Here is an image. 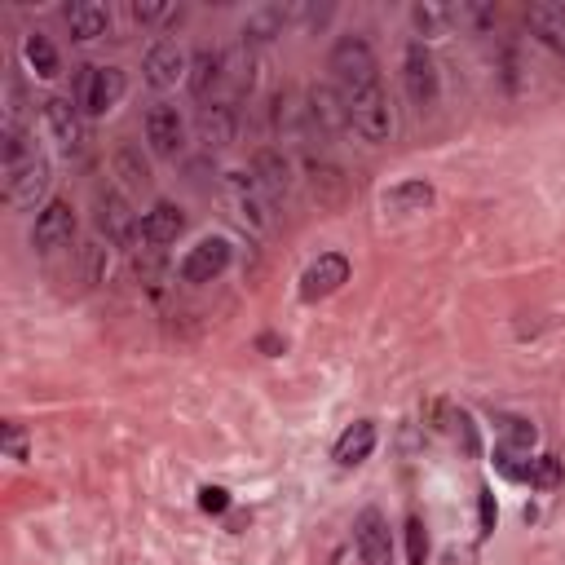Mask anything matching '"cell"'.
Here are the masks:
<instances>
[{"label":"cell","mask_w":565,"mask_h":565,"mask_svg":"<svg viewBox=\"0 0 565 565\" xmlns=\"http://www.w3.org/2000/svg\"><path fill=\"white\" fill-rule=\"evenodd\" d=\"M332 80L340 98H358V93L376 89L380 84V67H376V53L362 36H340L332 49Z\"/></svg>","instance_id":"6da1fadb"},{"label":"cell","mask_w":565,"mask_h":565,"mask_svg":"<svg viewBox=\"0 0 565 565\" xmlns=\"http://www.w3.org/2000/svg\"><path fill=\"white\" fill-rule=\"evenodd\" d=\"M221 199H226L230 217L239 221L243 230L265 234L274 226V199L261 190V181L252 173H226L221 177Z\"/></svg>","instance_id":"7a4b0ae2"},{"label":"cell","mask_w":565,"mask_h":565,"mask_svg":"<svg viewBox=\"0 0 565 565\" xmlns=\"http://www.w3.org/2000/svg\"><path fill=\"white\" fill-rule=\"evenodd\" d=\"M129 93L120 67H80L76 76V106L84 115H106L120 106V98Z\"/></svg>","instance_id":"3957f363"},{"label":"cell","mask_w":565,"mask_h":565,"mask_svg":"<svg viewBox=\"0 0 565 565\" xmlns=\"http://www.w3.org/2000/svg\"><path fill=\"white\" fill-rule=\"evenodd\" d=\"M345 111H349V124H354V133L362 142L380 146L393 137V106H389V93L380 89H367L358 93V98H345Z\"/></svg>","instance_id":"277c9868"},{"label":"cell","mask_w":565,"mask_h":565,"mask_svg":"<svg viewBox=\"0 0 565 565\" xmlns=\"http://www.w3.org/2000/svg\"><path fill=\"white\" fill-rule=\"evenodd\" d=\"M305 115H309V133H314V142H327V137L349 129L345 98H340L332 84H309L305 89Z\"/></svg>","instance_id":"5b68a950"},{"label":"cell","mask_w":565,"mask_h":565,"mask_svg":"<svg viewBox=\"0 0 565 565\" xmlns=\"http://www.w3.org/2000/svg\"><path fill=\"white\" fill-rule=\"evenodd\" d=\"M402 80H407V98L420 106V111L437 106L442 80H437V58L429 53V45H424V40L407 45V58H402Z\"/></svg>","instance_id":"8992f818"},{"label":"cell","mask_w":565,"mask_h":565,"mask_svg":"<svg viewBox=\"0 0 565 565\" xmlns=\"http://www.w3.org/2000/svg\"><path fill=\"white\" fill-rule=\"evenodd\" d=\"M71 239H76V212H71L67 199H49V204L36 212V226H31V248L49 257V252L71 248Z\"/></svg>","instance_id":"52a82bcc"},{"label":"cell","mask_w":565,"mask_h":565,"mask_svg":"<svg viewBox=\"0 0 565 565\" xmlns=\"http://www.w3.org/2000/svg\"><path fill=\"white\" fill-rule=\"evenodd\" d=\"M45 190H49V159L40 151L31 159H23L18 168H5V199L14 208L31 212L40 199H45Z\"/></svg>","instance_id":"ba28073f"},{"label":"cell","mask_w":565,"mask_h":565,"mask_svg":"<svg viewBox=\"0 0 565 565\" xmlns=\"http://www.w3.org/2000/svg\"><path fill=\"white\" fill-rule=\"evenodd\" d=\"M98 230L106 234V243H115V248H137L142 221H137L133 204L120 195V190H106V195H98Z\"/></svg>","instance_id":"9c48e42d"},{"label":"cell","mask_w":565,"mask_h":565,"mask_svg":"<svg viewBox=\"0 0 565 565\" xmlns=\"http://www.w3.org/2000/svg\"><path fill=\"white\" fill-rule=\"evenodd\" d=\"M230 243L226 239H199L195 248L181 257L177 265V279L181 283H212V279H221V274L230 270Z\"/></svg>","instance_id":"30bf717a"},{"label":"cell","mask_w":565,"mask_h":565,"mask_svg":"<svg viewBox=\"0 0 565 565\" xmlns=\"http://www.w3.org/2000/svg\"><path fill=\"white\" fill-rule=\"evenodd\" d=\"M146 146H151L159 159H177L186 151V120L177 115V106L159 102L146 111Z\"/></svg>","instance_id":"8fae6325"},{"label":"cell","mask_w":565,"mask_h":565,"mask_svg":"<svg viewBox=\"0 0 565 565\" xmlns=\"http://www.w3.org/2000/svg\"><path fill=\"white\" fill-rule=\"evenodd\" d=\"M354 543L362 565H393V539H389V521L380 508H362L354 521Z\"/></svg>","instance_id":"7c38bea8"},{"label":"cell","mask_w":565,"mask_h":565,"mask_svg":"<svg viewBox=\"0 0 565 565\" xmlns=\"http://www.w3.org/2000/svg\"><path fill=\"white\" fill-rule=\"evenodd\" d=\"M142 71H146V84L164 93V89H173L177 80H186V76H190V58L181 53L177 40H155V45L146 49Z\"/></svg>","instance_id":"4fadbf2b"},{"label":"cell","mask_w":565,"mask_h":565,"mask_svg":"<svg viewBox=\"0 0 565 565\" xmlns=\"http://www.w3.org/2000/svg\"><path fill=\"white\" fill-rule=\"evenodd\" d=\"M349 283V261L340 252H323L318 261H309V270L301 274V301H323V296L340 292Z\"/></svg>","instance_id":"5bb4252c"},{"label":"cell","mask_w":565,"mask_h":565,"mask_svg":"<svg viewBox=\"0 0 565 565\" xmlns=\"http://www.w3.org/2000/svg\"><path fill=\"white\" fill-rule=\"evenodd\" d=\"M252 177L261 181V190L274 199V204H283L287 195H292L296 186V173H292V159H287L283 151H257V159H252Z\"/></svg>","instance_id":"9a60e30c"},{"label":"cell","mask_w":565,"mask_h":565,"mask_svg":"<svg viewBox=\"0 0 565 565\" xmlns=\"http://www.w3.org/2000/svg\"><path fill=\"white\" fill-rule=\"evenodd\" d=\"M195 129H199V142H204L208 151H226V146L234 142V133H239V115H234V102H208L204 111H199Z\"/></svg>","instance_id":"2e32d148"},{"label":"cell","mask_w":565,"mask_h":565,"mask_svg":"<svg viewBox=\"0 0 565 565\" xmlns=\"http://www.w3.org/2000/svg\"><path fill=\"white\" fill-rule=\"evenodd\" d=\"M190 93H195L199 102H221V89H226V67H221V53L212 49H199L195 58H190Z\"/></svg>","instance_id":"e0dca14e"},{"label":"cell","mask_w":565,"mask_h":565,"mask_svg":"<svg viewBox=\"0 0 565 565\" xmlns=\"http://www.w3.org/2000/svg\"><path fill=\"white\" fill-rule=\"evenodd\" d=\"M526 27L548 45L552 53H565V5L557 0H539V5L526 9Z\"/></svg>","instance_id":"ac0fdd59"},{"label":"cell","mask_w":565,"mask_h":565,"mask_svg":"<svg viewBox=\"0 0 565 565\" xmlns=\"http://www.w3.org/2000/svg\"><path fill=\"white\" fill-rule=\"evenodd\" d=\"M221 67H226V89H221V102H239L243 93L252 89V71H257V62H252V49L243 45H234L221 53Z\"/></svg>","instance_id":"d6986e66"},{"label":"cell","mask_w":565,"mask_h":565,"mask_svg":"<svg viewBox=\"0 0 565 565\" xmlns=\"http://www.w3.org/2000/svg\"><path fill=\"white\" fill-rule=\"evenodd\" d=\"M181 230H186V217H181L177 204H155L142 217V239L151 243V248H168V243H177Z\"/></svg>","instance_id":"ffe728a7"},{"label":"cell","mask_w":565,"mask_h":565,"mask_svg":"<svg viewBox=\"0 0 565 565\" xmlns=\"http://www.w3.org/2000/svg\"><path fill=\"white\" fill-rule=\"evenodd\" d=\"M106 27H111V14H106V5H98V0H76V5H67L71 40H98V36H106Z\"/></svg>","instance_id":"44dd1931"},{"label":"cell","mask_w":565,"mask_h":565,"mask_svg":"<svg viewBox=\"0 0 565 565\" xmlns=\"http://www.w3.org/2000/svg\"><path fill=\"white\" fill-rule=\"evenodd\" d=\"M45 124H49V133L58 137V146H67V151L80 146V106L71 98H49L45 102Z\"/></svg>","instance_id":"7402d4cb"},{"label":"cell","mask_w":565,"mask_h":565,"mask_svg":"<svg viewBox=\"0 0 565 565\" xmlns=\"http://www.w3.org/2000/svg\"><path fill=\"white\" fill-rule=\"evenodd\" d=\"M371 451H376V424H371V420H358V424H349V429L340 433V442H336V464H340V468H358Z\"/></svg>","instance_id":"603a6c76"},{"label":"cell","mask_w":565,"mask_h":565,"mask_svg":"<svg viewBox=\"0 0 565 565\" xmlns=\"http://www.w3.org/2000/svg\"><path fill=\"white\" fill-rule=\"evenodd\" d=\"M287 18H292L287 5H265V9H257V14H248V23H243V45H261V40L283 36Z\"/></svg>","instance_id":"cb8c5ba5"},{"label":"cell","mask_w":565,"mask_h":565,"mask_svg":"<svg viewBox=\"0 0 565 565\" xmlns=\"http://www.w3.org/2000/svg\"><path fill=\"white\" fill-rule=\"evenodd\" d=\"M429 204H433L429 181H398L393 190H385V212H424Z\"/></svg>","instance_id":"d4e9b609"},{"label":"cell","mask_w":565,"mask_h":565,"mask_svg":"<svg viewBox=\"0 0 565 565\" xmlns=\"http://www.w3.org/2000/svg\"><path fill=\"white\" fill-rule=\"evenodd\" d=\"M495 429H499V446H508V451H530L539 442V429L530 420H521V415H499Z\"/></svg>","instance_id":"484cf974"},{"label":"cell","mask_w":565,"mask_h":565,"mask_svg":"<svg viewBox=\"0 0 565 565\" xmlns=\"http://www.w3.org/2000/svg\"><path fill=\"white\" fill-rule=\"evenodd\" d=\"M495 468H499V477H508V482H530V477H535L530 451H508V446H495Z\"/></svg>","instance_id":"4316f807"},{"label":"cell","mask_w":565,"mask_h":565,"mask_svg":"<svg viewBox=\"0 0 565 565\" xmlns=\"http://www.w3.org/2000/svg\"><path fill=\"white\" fill-rule=\"evenodd\" d=\"M27 62H31V71L36 76H45V80H53L58 76V49L49 45V36H27Z\"/></svg>","instance_id":"83f0119b"},{"label":"cell","mask_w":565,"mask_h":565,"mask_svg":"<svg viewBox=\"0 0 565 565\" xmlns=\"http://www.w3.org/2000/svg\"><path fill=\"white\" fill-rule=\"evenodd\" d=\"M411 23L420 36H442V31L451 27V5H415Z\"/></svg>","instance_id":"f1b7e54d"},{"label":"cell","mask_w":565,"mask_h":565,"mask_svg":"<svg viewBox=\"0 0 565 565\" xmlns=\"http://www.w3.org/2000/svg\"><path fill=\"white\" fill-rule=\"evenodd\" d=\"M451 23H460L468 31H490L495 27V9L490 5H451Z\"/></svg>","instance_id":"f546056e"},{"label":"cell","mask_w":565,"mask_h":565,"mask_svg":"<svg viewBox=\"0 0 565 565\" xmlns=\"http://www.w3.org/2000/svg\"><path fill=\"white\" fill-rule=\"evenodd\" d=\"M530 486H539V490H557L561 486V460H557V455H539Z\"/></svg>","instance_id":"4dcf8cb0"},{"label":"cell","mask_w":565,"mask_h":565,"mask_svg":"<svg viewBox=\"0 0 565 565\" xmlns=\"http://www.w3.org/2000/svg\"><path fill=\"white\" fill-rule=\"evenodd\" d=\"M133 18L137 23H173V18H181V9L177 5H155V0H137Z\"/></svg>","instance_id":"1f68e13d"},{"label":"cell","mask_w":565,"mask_h":565,"mask_svg":"<svg viewBox=\"0 0 565 565\" xmlns=\"http://www.w3.org/2000/svg\"><path fill=\"white\" fill-rule=\"evenodd\" d=\"M407 557H411V565H424V557H429V535H424L420 517L407 521Z\"/></svg>","instance_id":"d6a6232c"},{"label":"cell","mask_w":565,"mask_h":565,"mask_svg":"<svg viewBox=\"0 0 565 565\" xmlns=\"http://www.w3.org/2000/svg\"><path fill=\"white\" fill-rule=\"evenodd\" d=\"M115 168H120V173L129 177V186H146V181H151V173H146V164L137 159V151H129V146L120 151V159H115Z\"/></svg>","instance_id":"836d02e7"},{"label":"cell","mask_w":565,"mask_h":565,"mask_svg":"<svg viewBox=\"0 0 565 565\" xmlns=\"http://www.w3.org/2000/svg\"><path fill=\"white\" fill-rule=\"evenodd\" d=\"M199 508H204V513H226V508H230V490L226 486H204V490H199Z\"/></svg>","instance_id":"e575fe53"},{"label":"cell","mask_w":565,"mask_h":565,"mask_svg":"<svg viewBox=\"0 0 565 565\" xmlns=\"http://www.w3.org/2000/svg\"><path fill=\"white\" fill-rule=\"evenodd\" d=\"M5 451H9V460H27V433H23V424H14V420L5 424Z\"/></svg>","instance_id":"d590c367"},{"label":"cell","mask_w":565,"mask_h":565,"mask_svg":"<svg viewBox=\"0 0 565 565\" xmlns=\"http://www.w3.org/2000/svg\"><path fill=\"white\" fill-rule=\"evenodd\" d=\"M477 504H482V535H490V530H495V517H499L495 495H490V490L482 486V499H477Z\"/></svg>","instance_id":"8d00e7d4"},{"label":"cell","mask_w":565,"mask_h":565,"mask_svg":"<svg viewBox=\"0 0 565 565\" xmlns=\"http://www.w3.org/2000/svg\"><path fill=\"white\" fill-rule=\"evenodd\" d=\"M261 349H265V354H279V336H261Z\"/></svg>","instance_id":"74e56055"}]
</instances>
